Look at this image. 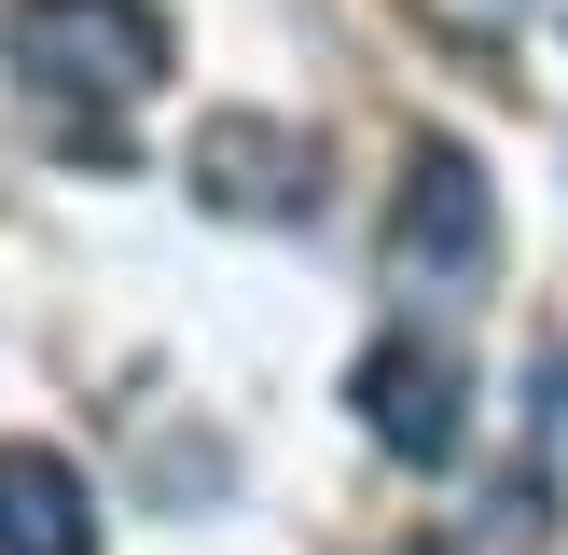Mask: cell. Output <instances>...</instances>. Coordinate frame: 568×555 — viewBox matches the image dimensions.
<instances>
[{
  "label": "cell",
  "mask_w": 568,
  "mask_h": 555,
  "mask_svg": "<svg viewBox=\"0 0 568 555\" xmlns=\"http://www.w3.org/2000/svg\"><path fill=\"white\" fill-rule=\"evenodd\" d=\"M0 56H14L42 98L125 111V98L166 83V14L153 0H14V14H0Z\"/></svg>",
  "instance_id": "cell-1"
},
{
  "label": "cell",
  "mask_w": 568,
  "mask_h": 555,
  "mask_svg": "<svg viewBox=\"0 0 568 555\" xmlns=\"http://www.w3.org/2000/svg\"><path fill=\"white\" fill-rule=\"evenodd\" d=\"M388 250H403V278H416V292H471V278L499 264V194H486V167H471L458 139H416V153H403Z\"/></svg>",
  "instance_id": "cell-2"
},
{
  "label": "cell",
  "mask_w": 568,
  "mask_h": 555,
  "mask_svg": "<svg viewBox=\"0 0 568 555\" xmlns=\"http://www.w3.org/2000/svg\"><path fill=\"white\" fill-rule=\"evenodd\" d=\"M347 403H361V431H375L403 472H444L471 444V375H458L444 333H375L361 375H347Z\"/></svg>",
  "instance_id": "cell-3"
},
{
  "label": "cell",
  "mask_w": 568,
  "mask_h": 555,
  "mask_svg": "<svg viewBox=\"0 0 568 555\" xmlns=\"http://www.w3.org/2000/svg\"><path fill=\"white\" fill-rule=\"evenodd\" d=\"M194 194H209V209H250V222L320 209V181H305V139H292V125H250V111L194 125Z\"/></svg>",
  "instance_id": "cell-4"
},
{
  "label": "cell",
  "mask_w": 568,
  "mask_h": 555,
  "mask_svg": "<svg viewBox=\"0 0 568 555\" xmlns=\"http://www.w3.org/2000/svg\"><path fill=\"white\" fill-rule=\"evenodd\" d=\"M0 555H98V486L55 444H0Z\"/></svg>",
  "instance_id": "cell-5"
},
{
  "label": "cell",
  "mask_w": 568,
  "mask_h": 555,
  "mask_svg": "<svg viewBox=\"0 0 568 555\" xmlns=\"http://www.w3.org/2000/svg\"><path fill=\"white\" fill-rule=\"evenodd\" d=\"M486 514L514 527V542H541V527H555V486H541V472H499V500H486Z\"/></svg>",
  "instance_id": "cell-6"
},
{
  "label": "cell",
  "mask_w": 568,
  "mask_h": 555,
  "mask_svg": "<svg viewBox=\"0 0 568 555\" xmlns=\"http://www.w3.org/2000/svg\"><path fill=\"white\" fill-rule=\"evenodd\" d=\"M541 416H555V431H568V347L541 361Z\"/></svg>",
  "instance_id": "cell-7"
},
{
  "label": "cell",
  "mask_w": 568,
  "mask_h": 555,
  "mask_svg": "<svg viewBox=\"0 0 568 555\" xmlns=\"http://www.w3.org/2000/svg\"><path fill=\"white\" fill-rule=\"evenodd\" d=\"M444 14H471V28H499V14H527V0H444Z\"/></svg>",
  "instance_id": "cell-8"
},
{
  "label": "cell",
  "mask_w": 568,
  "mask_h": 555,
  "mask_svg": "<svg viewBox=\"0 0 568 555\" xmlns=\"http://www.w3.org/2000/svg\"><path fill=\"white\" fill-rule=\"evenodd\" d=\"M388 555H458V542H388Z\"/></svg>",
  "instance_id": "cell-9"
}]
</instances>
